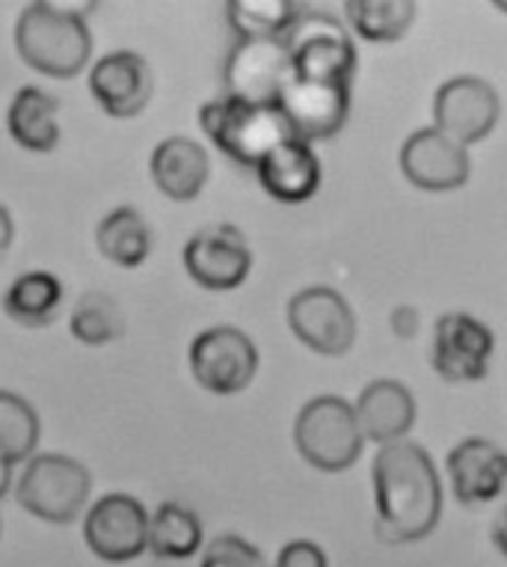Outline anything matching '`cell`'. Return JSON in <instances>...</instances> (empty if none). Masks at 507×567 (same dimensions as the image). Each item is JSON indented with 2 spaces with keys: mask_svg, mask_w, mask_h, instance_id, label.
<instances>
[{
  "mask_svg": "<svg viewBox=\"0 0 507 567\" xmlns=\"http://www.w3.org/2000/svg\"><path fill=\"white\" fill-rule=\"evenodd\" d=\"M377 535L386 544H415L439 523L443 487L434 461L418 443L397 440L374 457Z\"/></svg>",
  "mask_w": 507,
  "mask_h": 567,
  "instance_id": "obj_1",
  "label": "cell"
},
{
  "mask_svg": "<svg viewBox=\"0 0 507 567\" xmlns=\"http://www.w3.org/2000/svg\"><path fill=\"white\" fill-rule=\"evenodd\" d=\"M21 60L48 78H74L93 54V37L65 3H30L15 24Z\"/></svg>",
  "mask_w": 507,
  "mask_h": 567,
  "instance_id": "obj_2",
  "label": "cell"
},
{
  "mask_svg": "<svg viewBox=\"0 0 507 567\" xmlns=\"http://www.w3.org/2000/svg\"><path fill=\"white\" fill-rule=\"evenodd\" d=\"M203 131L214 146L244 167H259V161L279 143L294 140L277 104H247L223 95L199 111Z\"/></svg>",
  "mask_w": 507,
  "mask_h": 567,
  "instance_id": "obj_3",
  "label": "cell"
},
{
  "mask_svg": "<svg viewBox=\"0 0 507 567\" xmlns=\"http://www.w3.org/2000/svg\"><path fill=\"white\" fill-rule=\"evenodd\" d=\"M294 443L314 470L342 473L356 464L365 440H362L356 416H353V404L335 399V395H321L300 410L294 425Z\"/></svg>",
  "mask_w": 507,
  "mask_h": 567,
  "instance_id": "obj_4",
  "label": "cell"
},
{
  "mask_svg": "<svg viewBox=\"0 0 507 567\" xmlns=\"http://www.w3.org/2000/svg\"><path fill=\"white\" fill-rule=\"evenodd\" d=\"M282 42L291 56V75L297 81L351 86L356 48L344 33L342 21H335L332 16H297Z\"/></svg>",
  "mask_w": 507,
  "mask_h": 567,
  "instance_id": "obj_5",
  "label": "cell"
},
{
  "mask_svg": "<svg viewBox=\"0 0 507 567\" xmlns=\"http://www.w3.org/2000/svg\"><path fill=\"white\" fill-rule=\"evenodd\" d=\"M93 478L65 455H37L19 482V503L45 523H69L81 514Z\"/></svg>",
  "mask_w": 507,
  "mask_h": 567,
  "instance_id": "obj_6",
  "label": "cell"
},
{
  "mask_svg": "<svg viewBox=\"0 0 507 567\" xmlns=\"http://www.w3.org/2000/svg\"><path fill=\"white\" fill-rule=\"evenodd\" d=\"M259 369V351L238 327H211L190 344V372L214 395L247 390Z\"/></svg>",
  "mask_w": 507,
  "mask_h": 567,
  "instance_id": "obj_7",
  "label": "cell"
},
{
  "mask_svg": "<svg viewBox=\"0 0 507 567\" xmlns=\"http://www.w3.org/2000/svg\"><path fill=\"white\" fill-rule=\"evenodd\" d=\"M291 78V56L282 39H240L226 60V95L238 102L277 104Z\"/></svg>",
  "mask_w": 507,
  "mask_h": 567,
  "instance_id": "obj_8",
  "label": "cell"
},
{
  "mask_svg": "<svg viewBox=\"0 0 507 567\" xmlns=\"http://www.w3.org/2000/svg\"><path fill=\"white\" fill-rule=\"evenodd\" d=\"M288 324L306 348L323 357H342L356 339V318L348 300L332 289H306L288 303Z\"/></svg>",
  "mask_w": 507,
  "mask_h": 567,
  "instance_id": "obj_9",
  "label": "cell"
},
{
  "mask_svg": "<svg viewBox=\"0 0 507 567\" xmlns=\"http://www.w3.org/2000/svg\"><path fill=\"white\" fill-rule=\"evenodd\" d=\"M498 113H501V102L487 81L454 78L439 86L434 99V128L466 150L496 128Z\"/></svg>",
  "mask_w": 507,
  "mask_h": 567,
  "instance_id": "obj_10",
  "label": "cell"
},
{
  "mask_svg": "<svg viewBox=\"0 0 507 567\" xmlns=\"http://www.w3.org/2000/svg\"><path fill=\"white\" fill-rule=\"evenodd\" d=\"M279 113L286 116L294 140L309 143L330 140L339 134L351 111V86L314 84V81H297L291 78L288 86L277 99Z\"/></svg>",
  "mask_w": 507,
  "mask_h": 567,
  "instance_id": "obj_11",
  "label": "cell"
},
{
  "mask_svg": "<svg viewBox=\"0 0 507 567\" xmlns=\"http://www.w3.org/2000/svg\"><path fill=\"white\" fill-rule=\"evenodd\" d=\"M187 274L211 291H231L249 277L252 252L240 229L229 224L208 226L196 233L185 247Z\"/></svg>",
  "mask_w": 507,
  "mask_h": 567,
  "instance_id": "obj_12",
  "label": "cell"
},
{
  "mask_svg": "<svg viewBox=\"0 0 507 567\" xmlns=\"http://www.w3.org/2000/svg\"><path fill=\"white\" fill-rule=\"evenodd\" d=\"M493 333L478 318L448 312L436 321L434 369L452 383H472L487 378L493 360Z\"/></svg>",
  "mask_w": 507,
  "mask_h": 567,
  "instance_id": "obj_13",
  "label": "cell"
},
{
  "mask_svg": "<svg viewBox=\"0 0 507 567\" xmlns=\"http://www.w3.org/2000/svg\"><path fill=\"white\" fill-rule=\"evenodd\" d=\"M148 514L146 508L125 493H111L86 514L83 535L95 556L104 561H131L146 549Z\"/></svg>",
  "mask_w": 507,
  "mask_h": 567,
  "instance_id": "obj_14",
  "label": "cell"
},
{
  "mask_svg": "<svg viewBox=\"0 0 507 567\" xmlns=\"http://www.w3.org/2000/svg\"><path fill=\"white\" fill-rule=\"evenodd\" d=\"M155 78L134 51H116L95 63L90 72V93L113 120H134L152 102Z\"/></svg>",
  "mask_w": 507,
  "mask_h": 567,
  "instance_id": "obj_15",
  "label": "cell"
},
{
  "mask_svg": "<svg viewBox=\"0 0 507 567\" xmlns=\"http://www.w3.org/2000/svg\"><path fill=\"white\" fill-rule=\"evenodd\" d=\"M401 169L415 187L431 190V194H443V190L466 185L469 155L436 128H422L404 143Z\"/></svg>",
  "mask_w": 507,
  "mask_h": 567,
  "instance_id": "obj_16",
  "label": "cell"
},
{
  "mask_svg": "<svg viewBox=\"0 0 507 567\" xmlns=\"http://www.w3.org/2000/svg\"><path fill=\"white\" fill-rule=\"evenodd\" d=\"M448 473L454 496L463 505H487L505 487L507 457L489 440H463L448 455Z\"/></svg>",
  "mask_w": 507,
  "mask_h": 567,
  "instance_id": "obj_17",
  "label": "cell"
},
{
  "mask_svg": "<svg viewBox=\"0 0 507 567\" xmlns=\"http://www.w3.org/2000/svg\"><path fill=\"white\" fill-rule=\"evenodd\" d=\"M362 440H374L380 446L397 443L415 422V399L404 383L374 381L360 392L353 408Z\"/></svg>",
  "mask_w": 507,
  "mask_h": 567,
  "instance_id": "obj_18",
  "label": "cell"
},
{
  "mask_svg": "<svg viewBox=\"0 0 507 567\" xmlns=\"http://www.w3.org/2000/svg\"><path fill=\"white\" fill-rule=\"evenodd\" d=\"M259 178L265 190L279 203H306L321 187V164L309 143L286 140L259 161Z\"/></svg>",
  "mask_w": 507,
  "mask_h": 567,
  "instance_id": "obj_19",
  "label": "cell"
},
{
  "mask_svg": "<svg viewBox=\"0 0 507 567\" xmlns=\"http://www.w3.org/2000/svg\"><path fill=\"white\" fill-rule=\"evenodd\" d=\"M148 169H152V178L161 187V194L187 203L203 194L205 182H208V155L196 140L169 137L152 152Z\"/></svg>",
  "mask_w": 507,
  "mask_h": 567,
  "instance_id": "obj_20",
  "label": "cell"
},
{
  "mask_svg": "<svg viewBox=\"0 0 507 567\" xmlns=\"http://www.w3.org/2000/svg\"><path fill=\"white\" fill-rule=\"evenodd\" d=\"M60 102L39 86H21L7 113V128L21 150L51 152L60 143Z\"/></svg>",
  "mask_w": 507,
  "mask_h": 567,
  "instance_id": "obj_21",
  "label": "cell"
},
{
  "mask_svg": "<svg viewBox=\"0 0 507 567\" xmlns=\"http://www.w3.org/2000/svg\"><path fill=\"white\" fill-rule=\"evenodd\" d=\"M95 244L104 259L120 268H139L152 252V229L137 208L120 205L95 229Z\"/></svg>",
  "mask_w": 507,
  "mask_h": 567,
  "instance_id": "obj_22",
  "label": "cell"
},
{
  "mask_svg": "<svg viewBox=\"0 0 507 567\" xmlns=\"http://www.w3.org/2000/svg\"><path fill=\"white\" fill-rule=\"evenodd\" d=\"M63 303V282L48 270L21 274L3 295V309L12 321L24 327L51 324Z\"/></svg>",
  "mask_w": 507,
  "mask_h": 567,
  "instance_id": "obj_23",
  "label": "cell"
},
{
  "mask_svg": "<svg viewBox=\"0 0 507 567\" xmlns=\"http://www.w3.org/2000/svg\"><path fill=\"white\" fill-rule=\"evenodd\" d=\"M203 544V523L182 505L166 503L148 517L146 549L157 558H190Z\"/></svg>",
  "mask_w": 507,
  "mask_h": 567,
  "instance_id": "obj_24",
  "label": "cell"
},
{
  "mask_svg": "<svg viewBox=\"0 0 507 567\" xmlns=\"http://www.w3.org/2000/svg\"><path fill=\"white\" fill-rule=\"evenodd\" d=\"M348 21L369 42H395L413 28L415 3L410 0H351Z\"/></svg>",
  "mask_w": 507,
  "mask_h": 567,
  "instance_id": "obj_25",
  "label": "cell"
},
{
  "mask_svg": "<svg viewBox=\"0 0 507 567\" xmlns=\"http://www.w3.org/2000/svg\"><path fill=\"white\" fill-rule=\"evenodd\" d=\"M226 12L240 39H279L300 16L291 0H231Z\"/></svg>",
  "mask_w": 507,
  "mask_h": 567,
  "instance_id": "obj_26",
  "label": "cell"
},
{
  "mask_svg": "<svg viewBox=\"0 0 507 567\" xmlns=\"http://www.w3.org/2000/svg\"><path fill=\"white\" fill-rule=\"evenodd\" d=\"M125 333L120 303L104 291H86L72 312V336L83 344H107Z\"/></svg>",
  "mask_w": 507,
  "mask_h": 567,
  "instance_id": "obj_27",
  "label": "cell"
},
{
  "mask_svg": "<svg viewBox=\"0 0 507 567\" xmlns=\"http://www.w3.org/2000/svg\"><path fill=\"white\" fill-rule=\"evenodd\" d=\"M39 443V416L28 401L0 390V455L10 464L33 455Z\"/></svg>",
  "mask_w": 507,
  "mask_h": 567,
  "instance_id": "obj_28",
  "label": "cell"
},
{
  "mask_svg": "<svg viewBox=\"0 0 507 567\" xmlns=\"http://www.w3.org/2000/svg\"><path fill=\"white\" fill-rule=\"evenodd\" d=\"M199 567H268L259 547L238 535H220L205 547L203 565Z\"/></svg>",
  "mask_w": 507,
  "mask_h": 567,
  "instance_id": "obj_29",
  "label": "cell"
},
{
  "mask_svg": "<svg viewBox=\"0 0 507 567\" xmlns=\"http://www.w3.org/2000/svg\"><path fill=\"white\" fill-rule=\"evenodd\" d=\"M273 567H327V556H323V549L318 544H312V540H291L279 553Z\"/></svg>",
  "mask_w": 507,
  "mask_h": 567,
  "instance_id": "obj_30",
  "label": "cell"
},
{
  "mask_svg": "<svg viewBox=\"0 0 507 567\" xmlns=\"http://www.w3.org/2000/svg\"><path fill=\"white\" fill-rule=\"evenodd\" d=\"M389 324H392V330H395L401 339H410V336H415V330H418V312H415L413 307H397L392 316H389Z\"/></svg>",
  "mask_w": 507,
  "mask_h": 567,
  "instance_id": "obj_31",
  "label": "cell"
},
{
  "mask_svg": "<svg viewBox=\"0 0 507 567\" xmlns=\"http://www.w3.org/2000/svg\"><path fill=\"white\" fill-rule=\"evenodd\" d=\"M10 244H12V217H10V212L0 205V252L7 250Z\"/></svg>",
  "mask_w": 507,
  "mask_h": 567,
  "instance_id": "obj_32",
  "label": "cell"
},
{
  "mask_svg": "<svg viewBox=\"0 0 507 567\" xmlns=\"http://www.w3.org/2000/svg\"><path fill=\"white\" fill-rule=\"evenodd\" d=\"M10 475H12V464L7 461V457L0 455V496L10 491Z\"/></svg>",
  "mask_w": 507,
  "mask_h": 567,
  "instance_id": "obj_33",
  "label": "cell"
}]
</instances>
